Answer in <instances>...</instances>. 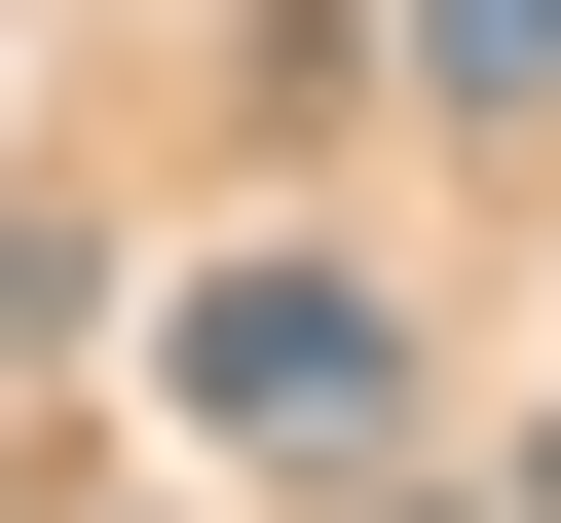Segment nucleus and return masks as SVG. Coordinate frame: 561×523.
I'll use <instances>...</instances> for the list:
<instances>
[{"instance_id": "f257e3e1", "label": "nucleus", "mask_w": 561, "mask_h": 523, "mask_svg": "<svg viewBox=\"0 0 561 523\" xmlns=\"http://www.w3.org/2000/svg\"><path fill=\"white\" fill-rule=\"evenodd\" d=\"M150 374H187L225 449H412V337H375V262H300V224H262V262H187V300H150Z\"/></svg>"}, {"instance_id": "f03ea898", "label": "nucleus", "mask_w": 561, "mask_h": 523, "mask_svg": "<svg viewBox=\"0 0 561 523\" xmlns=\"http://www.w3.org/2000/svg\"><path fill=\"white\" fill-rule=\"evenodd\" d=\"M412 75L449 113H561V0H412Z\"/></svg>"}, {"instance_id": "7ed1b4c3", "label": "nucleus", "mask_w": 561, "mask_h": 523, "mask_svg": "<svg viewBox=\"0 0 561 523\" xmlns=\"http://www.w3.org/2000/svg\"><path fill=\"white\" fill-rule=\"evenodd\" d=\"M76 337H113V262H76V224H0V374H76Z\"/></svg>"}, {"instance_id": "20e7f679", "label": "nucleus", "mask_w": 561, "mask_h": 523, "mask_svg": "<svg viewBox=\"0 0 561 523\" xmlns=\"http://www.w3.org/2000/svg\"><path fill=\"white\" fill-rule=\"evenodd\" d=\"M486 523H561V411H524V486H486Z\"/></svg>"}, {"instance_id": "39448f33", "label": "nucleus", "mask_w": 561, "mask_h": 523, "mask_svg": "<svg viewBox=\"0 0 561 523\" xmlns=\"http://www.w3.org/2000/svg\"><path fill=\"white\" fill-rule=\"evenodd\" d=\"M375 523H486V486H375Z\"/></svg>"}]
</instances>
